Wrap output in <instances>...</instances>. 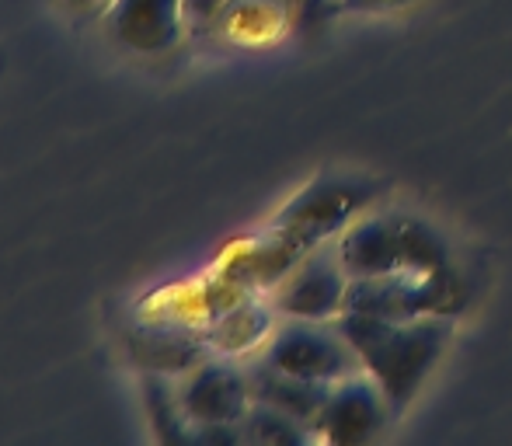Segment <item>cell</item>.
<instances>
[{"label": "cell", "mask_w": 512, "mask_h": 446, "mask_svg": "<svg viewBox=\"0 0 512 446\" xmlns=\"http://www.w3.org/2000/svg\"><path fill=\"white\" fill-rule=\"evenodd\" d=\"M335 325L359 352L363 370L387 394L394 415L408 408V401L415 398L422 380L439 363L453 335L450 318H436V314H422L411 321H387L373 318V314L342 311Z\"/></svg>", "instance_id": "cell-1"}, {"label": "cell", "mask_w": 512, "mask_h": 446, "mask_svg": "<svg viewBox=\"0 0 512 446\" xmlns=\"http://www.w3.org/2000/svg\"><path fill=\"white\" fill-rule=\"evenodd\" d=\"M342 265L349 279L391 276V272H415V276H436L453 272L446 244L429 223L408 217H373L349 227L338 241Z\"/></svg>", "instance_id": "cell-2"}, {"label": "cell", "mask_w": 512, "mask_h": 446, "mask_svg": "<svg viewBox=\"0 0 512 446\" xmlns=\"http://www.w3.org/2000/svg\"><path fill=\"white\" fill-rule=\"evenodd\" d=\"M262 359L283 373L324 380V384H338V380L363 370V359L352 349L349 338L338 332V325H324V321L310 318H290L286 325H279Z\"/></svg>", "instance_id": "cell-3"}, {"label": "cell", "mask_w": 512, "mask_h": 446, "mask_svg": "<svg viewBox=\"0 0 512 446\" xmlns=\"http://www.w3.org/2000/svg\"><path fill=\"white\" fill-rule=\"evenodd\" d=\"M453 304V272L415 276V272H391V276L349 279L342 311L373 314L387 321H411L422 314L446 311Z\"/></svg>", "instance_id": "cell-4"}, {"label": "cell", "mask_w": 512, "mask_h": 446, "mask_svg": "<svg viewBox=\"0 0 512 446\" xmlns=\"http://www.w3.org/2000/svg\"><path fill=\"white\" fill-rule=\"evenodd\" d=\"M349 272L342 265L338 244H317L310 255L300 258L272 290V307L286 318L328 321L342 314Z\"/></svg>", "instance_id": "cell-5"}, {"label": "cell", "mask_w": 512, "mask_h": 446, "mask_svg": "<svg viewBox=\"0 0 512 446\" xmlns=\"http://www.w3.org/2000/svg\"><path fill=\"white\" fill-rule=\"evenodd\" d=\"M178 401L189 426H209V422H244L255 398L244 366L227 356H209L178 377Z\"/></svg>", "instance_id": "cell-6"}, {"label": "cell", "mask_w": 512, "mask_h": 446, "mask_svg": "<svg viewBox=\"0 0 512 446\" xmlns=\"http://www.w3.org/2000/svg\"><path fill=\"white\" fill-rule=\"evenodd\" d=\"M366 203V189L356 182H338V178H324L314 182L310 189L300 192L297 199L283 206L272 230L290 237L297 248H317L328 234H335L359 206Z\"/></svg>", "instance_id": "cell-7"}, {"label": "cell", "mask_w": 512, "mask_h": 446, "mask_svg": "<svg viewBox=\"0 0 512 446\" xmlns=\"http://www.w3.org/2000/svg\"><path fill=\"white\" fill-rule=\"evenodd\" d=\"M387 415H394L391 401L380 391L377 380L352 373V377L338 380L331 387L328 401H324V408L314 419V433L338 446L366 443L373 436H380Z\"/></svg>", "instance_id": "cell-8"}, {"label": "cell", "mask_w": 512, "mask_h": 446, "mask_svg": "<svg viewBox=\"0 0 512 446\" xmlns=\"http://www.w3.org/2000/svg\"><path fill=\"white\" fill-rule=\"evenodd\" d=\"M108 32L140 56H161L182 42L185 0H108Z\"/></svg>", "instance_id": "cell-9"}, {"label": "cell", "mask_w": 512, "mask_h": 446, "mask_svg": "<svg viewBox=\"0 0 512 446\" xmlns=\"http://www.w3.org/2000/svg\"><path fill=\"white\" fill-rule=\"evenodd\" d=\"M129 359L140 373H168L182 377L203 359L216 356L206 342L203 328L175 325V321H150L140 318V325L126 335Z\"/></svg>", "instance_id": "cell-10"}, {"label": "cell", "mask_w": 512, "mask_h": 446, "mask_svg": "<svg viewBox=\"0 0 512 446\" xmlns=\"http://www.w3.org/2000/svg\"><path fill=\"white\" fill-rule=\"evenodd\" d=\"M244 370H248L251 398L265 401V405L283 408L286 415L307 422V426H314L317 412L324 408L331 387H335V384H324V380L293 377V373H283V370H276V366H269L265 359L244 366Z\"/></svg>", "instance_id": "cell-11"}, {"label": "cell", "mask_w": 512, "mask_h": 446, "mask_svg": "<svg viewBox=\"0 0 512 446\" xmlns=\"http://www.w3.org/2000/svg\"><path fill=\"white\" fill-rule=\"evenodd\" d=\"M206 332V342L216 356H227V359H237V356H248L251 349L272 338V311L262 304V300H251V297H241L234 307L213 318L209 325L203 328Z\"/></svg>", "instance_id": "cell-12"}, {"label": "cell", "mask_w": 512, "mask_h": 446, "mask_svg": "<svg viewBox=\"0 0 512 446\" xmlns=\"http://www.w3.org/2000/svg\"><path fill=\"white\" fill-rule=\"evenodd\" d=\"M286 14H290V0H227L209 28L230 42L258 46L283 32Z\"/></svg>", "instance_id": "cell-13"}, {"label": "cell", "mask_w": 512, "mask_h": 446, "mask_svg": "<svg viewBox=\"0 0 512 446\" xmlns=\"http://www.w3.org/2000/svg\"><path fill=\"white\" fill-rule=\"evenodd\" d=\"M140 387L157 440L189 443V419H185L182 401H178V377H168V373H140Z\"/></svg>", "instance_id": "cell-14"}, {"label": "cell", "mask_w": 512, "mask_h": 446, "mask_svg": "<svg viewBox=\"0 0 512 446\" xmlns=\"http://www.w3.org/2000/svg\"><path fill=\"white\" fill-rule=\"evenodd\" d=\"M241 429H244V443H262V446H300L314 433V426L286 415L283 408L265 405V401H251Z\"/></svg>", "instance_id": "cell-15"}, {"label": "cell", "mask_w": 512, "mask_h": 446, "mask_svg": "<svg viewBox=\"0 0 512 446\" xmlns=\"http://www.w3.org/2000/svg\"><path fill=\"white\" fill-rule=\"evenodd\" d=\"M223 4L227 0H185V21H189V28L203 32V28L213 25V18L223 11Z\"/></svg>", "instance_id": "cell-16"}, {"label": "cell", "mask_w": 512, "mask_h": 446, "mask_svg": "<svg viewBox=\"0 0 512 446\" xmlns=\"http://www.w3.org/2000/svg\"><path fill=\"white\" fill-rule=\"evenodd\" d=\"M411 0H342V11H391V7H405Z\"/></svg>", "instance_id": "cell-17"}, {"label": "cell", "mask_w": 512, "mask_h": 446, "mask_svg": "<svg viewBox=\"0 0 512 446\" xmlns=\"http://www.w3.org/2000/svg\"><path fill=\"white\" fill-rule=\"evenodd\" d=\"M70 4H74V7H84V11H88V7H102V4H108V0H70Z\"/></svg>", "instance_id": "cell-18"}]
</instances>
